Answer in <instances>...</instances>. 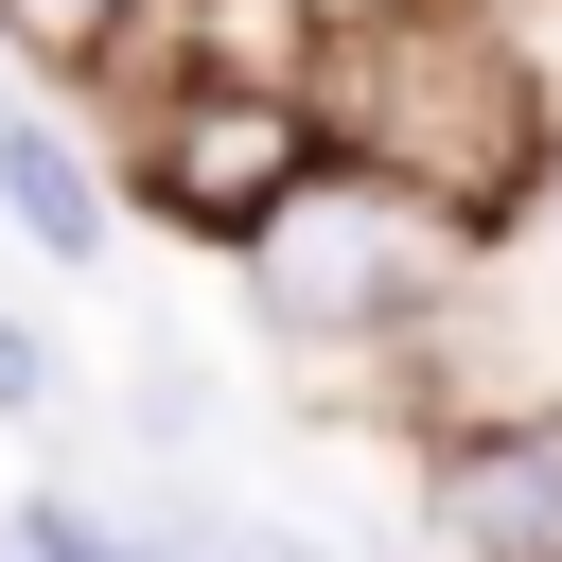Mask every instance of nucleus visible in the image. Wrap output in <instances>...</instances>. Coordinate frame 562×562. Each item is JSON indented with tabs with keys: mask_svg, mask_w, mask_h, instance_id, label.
<instances>
[{
	"mask_svg": "<svg viewBox=\"0 0 562 562\" xmlns=\"http://www.w3.org/2000/svg\"><path fill=\"white\" fill-rule=\"evenodd\" d=\"M334 123L386 176H422V193H509V158H527V88H509V53L474 18H369V35H334Z\"/></svg>",
	"mask_w": 562,
	"mask_h": 562,
	"instance_id": "f257e3e1",
	"label": "nucleus"
},
{
	"mask_svg": "<svg viewBox=\"0 0 562 562\" xmlns=\"http://www.w3.org/2000/svg\"><path fill=\"white\" fill-rule=\"evenodd\" d=\"M263 263H281L299 316H386L404 263H422V228H404V211H299V193H281V211H263Z\"/></svg>",
	"mask_w": 562,
	"mask_h": 562,
	"instance_id": "f03ea898",
	"label": "nucleus"
},
{
	"mask_svg": "<svg viewBox=\"0 0 562 562\" xmlns=\"http://www.w3.org/2000/svg\"><path fill=\"white\" fill-rule=\"evenodd\" d=\"M439 527H457L474 562H562V422L474 439V457L439 474Z\"/></svg>",
	"mask_w": 562,
	"mask_h": 562,
	"instance_id": "7ed1b4c3",
	"label": "nucleus"
},
{
	"mask_svg": "<svg viewBox=\"0 0 562 562\" xmlns=\"http://www.w3.org/2000/svg\"><path fill=\"white\" fill-rule=\"evenodd\" d=\"M281 193H299V123H281V105H193V123H176V211L263 228Z\"/></svg>",
	"mask_w": 562,
	"mask_h": 562,
	"instance_id": "20e7f679",
	"label": "nucleus"
},
{
	"mask_svg": "<svg viewBox=\"0 0 562 562\" xmlns=\"http://www.w3.org/2000/svg\"><path fill=\"white\" fill-rule=\"evenodd\" d=\"M0 193H18V228H35V246H88V228H105L88 158H70V140H35V123H0Z\"/></svg>",
	"mask_w": 562,
	"mask_h": 562,
	"instance_id": "39448f33",
	"label": "nucleus"
},
{
	"mask_svg": "<svg viewBox=\"0 0 562 562\" xmlns=\"http://www.w3.org/2000/svg\"><path fill=\"white\" fill-rule=\"evenodd\" d=\"M18 562H193V544H158V527H123V509H88V492H35V509H18Z\"/></svg>",
	"mask_w": 562,
	"mask_h": 562,
	"instance_id": "423d86ee",
	"label": "nucleus"
},
{
	"mask_svg": "<svg viewBox=\"0 0 562 562\" xmlns=\"http://www.w3.org/2000/svg\"><path fill=\"white\" fill-rule=\"evenodd\" d=\"M193 562H334V544H299V527H228V544H193Z\"/></svg>",
	"mask_w": 562,
	"mask_h": 562,
	"instance_id": "0eeeda50",
	"label": "nucleus"
},
{
	"mask_svg": "<svg viewBox=\"0 0 562 562\" xmlns=\"http://www.w3.org/2000/svg\"><path fill=\"white\" fill-rule=\"evenodd\" d=\"M35 386H53V369H35V334L0 316V404H35Z\"/></svg>",
	"mask_w": 562,
	"mask_h": 562,
	"instance_id": "6e6552de",
	"label": "nucleus"
},
{
	"mask_svg": "<svg viewBox=\"0 0 562 562\" xmlns=\"http://www.w3.org/2000/svg\"><path fill=\"white\" fill-rule=\"evenodd\" d=\"M18 18H35V35H88V18H105V0H18Z\"/></svg>",
	"mask_w": 562,
	"mask_h": 562,
	"instance_id": "1a4fd4ad",
	"label": "nucleus"
}]
</instances>
